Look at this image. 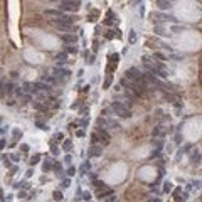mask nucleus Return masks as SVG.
Here are the masks:
<instances>
[{
    "label": "nucleus",
    "instance_id": "nucleus-17",
    "mask_svg": "<svg viewBox=\"0 0 202 202\" xmlns=\"http://www.w3.org/2000/svg\"><path fill=\"white\" fill-rule=\"evenodd\" d=\"M52 196H54V200H63V192L61 190H56Z\"/></svg>",
    "mask_w": 202,
    "mask_h": 202
},
{
    "label": "nucleus",
    "instance_id": "nucleus-12",
    "mask_svg": "<svg viewBox=\"0 0 202 202\" xmlns=\"http://www.w3.org/2000/svg\"><path fill=\"white\" fill-rule=\"evenodd\" d=\"M157 5L160 7L162 10H167L168 7H170V2H168V0H158V2H157Z\"/></svg>",
    "mask_w": 202,
    "mask_h": 202
},
{
    "label": "nucleus",
    "instance_id": "nucleus-34",
    "mask_svg": "<svg viewBox=\"0 0 202 202\" xmlns=\"http://www.w3.org/2000/svg\"><path fill=\"white\" fill-rule=\"evenodd\" d=\"M10 158H12V162H19V155H12Z\"/></svg>",
    "mask_w": 202,
    "mask_h": 202
},
{
    "label": "nucleus",
    "instance_id": "nucleus-4",
    "mask_svg": "<svg viewBox=\"0 0 202 202\" xmlns=\"http://www.w3.org/2000/svg\"><path fill=\"white\" fill-rule=\"evenodd\" d=\"M126 78H128L130 81H140V79H143V74L140 73L136 67H130V69L126 71Z\"/></svg>",
    "mask_w": 202,
    "mask_h": 202
},
{
    "label": "nucleus",
    "instance_id": "nucleus-29",
    "mask_svg": "<svg viewBox=\"0 0 202 202\" xmlns=\"http://www.w3.org/2000/svg\"><path fill=\"white\" fill-rule=\"evenodd\" d=\"M50 150H52V153H54V155L57 153V147L54 145V143H50Z\"/></svg>",
    "mask_w": 202,
    "mask_h": 202
},
{
    "label": "nucleus",
    "instance_id": "nucleus-27",
    "mask_svg": "<svg viewBox=\"0 0 202 202\" xmlns=\"http://www.w3.org/2000/svg\"><path fill=\"white\" fill-rule=\"evenodd\" d=\"M76 135L79 136V138H81V136H84L86 133H84V130H78V131H76Z\"/></svg>",
    "mask_w": 202,
    "mask_h": 202
},
{
    "label": "nucleus",
    "instance_id": "nucleus-28",
    "mask_svg": "<svg viewBox=\"0 0 202 202\" xmlns=\"http://www.w3.org/2000/svg\"><path fill=\"white\" fill-rule=\"evenodd\" d=\"M83 199H84V200H89V199H91V196H89V192H84V194H83Z\"/></svg>",
    "mask_w": 202,
    "mask_h": 202
},
{
    "label": "nucleus",
    "instance_id": "nucleus-19",
    "mask_svg": "<svg viewBox=\"0 0 202 202\" xmlns=\"http://www.w3.org/2000/svg\"><path fill=\"white\" fill-rule=\"evenodd\" d=\"M39 160H41V157H39V155H34V157L30 158V165H35V164H39Z\"/></svg>",
    "mask_w": 202,
    "mask_h": 202
},
{
    "label": "nucleus",
    "instance_id": "nucleus-21",
    "mask_svg": "<svg viewBox=\"0 0 202 202\" xmlns=\"http://www.w3.org/2000/svg\"><path fill=\"white\" fill-rule=\"evenodd\" d=\"M135 41H136V32H135V30H131V32H130V42L133 44Z\"/></svg>",
    "mask_w": 202,
    "mask_h": 202
},
{
    "label": "nucleus",
    "instance_id": "nucleus-5",
    "mask_svg": "<svg viewBox=\"0 0 202 202\" xmlns=\"http://www.w3.org/2000/svg\"><path fill=\"white\" fill-rule=\"evenodd\" d=\"M98 136H99V142H103V145H110L111 136H110V133H108L104 128H99L98 126Z\"/></svg>",
    "mask_w": 202,
    "mask_h": 202
},
{
    "label": "nucleus",
    "instance_id": "nucleus-10",
    "mask_svg": "<svg viewBox=\"0 0 202 202\" xmlns=\"http://www.w3.org/2000/svg\"><path fill=\"white\" fill-rule=\"evenodd\" d=\"M61 41L66 42V44H76L78 37H76L74 34H63V35H61Z\"/></svg>",
    "mask_w": 202,
    "mask_h": 202
},
{
    "label": "nucleus",
    "instance_id": "nucleus-15",
    "mask_svg": "<svg viewBox=\"0 0 202 202\" xmlns=\"http://www.w3.org/2000/svg\"><path fill=\"white\" fill-rule=\"evenodd\" d=\"M56 59H57V63H59V64H64V63H66V59H67V54H66V52L57 54V57H56Z\"/></svg>",
    "mask_w": 202,
    "mask_h": 202
},
{
    "label": "nucleus",
    "instance_id": "nucleus-39",
    "mask_svg": "<svg viewBox=\"0 0 202 202\" xmlns=\"http://www.w3.org/2000/svg\"><path fill=\"white\" fill-rule=\"evenodd\" d=\"M2 194H3V192H2V189H0V199H3V197H2Z\"/></svg>",
    "mask_w": 202,
    "mask_h": 202
},
{
    "label": "nucleus",
    "instance_id": "nucleus-6",
    "mask_svg": "<svg viewBox=\"0 0 202 202\" xmlns=\"http://www.w3.org/2000/svg\"><path fill=\"white\" fill-rule=\"evenodd\" d=\"M54 25H56V29L61 32H73L74 30L73 24H69V22H54Z\"/></svg>",
    "mask_w": 202,
    "mask_h": 202
},
{
    "label": "nucleus",
    "instance_id": "nucleus-30",
    "mask_svg": "<svg viewBox=\"0 0 202 202\" xmlns=\"http://www.w3.org/2000/svg\"><path fill=\"white\" fill-rule=\"evenodd\" d=\"M67 174H69V175H74V174H76V168H74V167H69V170H67Z\"/></svg>",
    "mask_w": 202,
    "mask_h": 202
},
{
    "label": "nucleus",
    "instance_id": "nucleus-26",
    "mask_svg": "<svg viewBox=\"0 0 202 202\" xmlns=\"http://www.w3.org/2000/svg\"><path fill=\"white\" fill-rule=\"evenodd\" d=\"M118 59H120V56H118V54H113V56H111V61H113L115 64L118 63Z\"/></svg>",
    "mask_w": 202,
    "mask_h": 202
},
{
    "label": "nucleus",
    "instance_id": "nucleus-14",
    "mask_svg": "<svg viewBox=\"0 0 202 202\" xmlns=\"http://www.w3.org/2000/svg\"><path fill=\"white\" fill-rule=\"evenodd\" d=\"M66 52H69V54H76V52H78L76 44H66Z\"/></svg>",
    "mask_w": 202,
    "mask_h": 202
},
{
    "label": "nucleus",
    "instance_id": "nucleus-37",
    "mask_svg": "<svg viewBox=\"0 0 202 202\" xmlns=\"http://www.w3.org/2000/svg\"><path fill=\"white\" fill-rule=\"evenodd\" d=\"M3 147H5V140H0V150H2Z\"/></svg>",
    "mask_w": 202,
    "mask_h": 202
},
{
    "label": "nucleus",
    "instance_id": "nucleus-3",
    "mask_svg": "<svg viewBox=\"0 0 202 202\" xmlns=\"http://www.w3.org/2000/svg\"><path fill=\"white\" fill-rule=\"evenodd\" d=\"M71 76V73H69V69H64V67H56L54 69V78H57L59 81H66L67 78Z\"/></svg>",
    "mask_w": 202,
    "mask_h": 202
},
{
    "label": "nucleus",
    "instance_id": "nucleus-40",
    "mask_svg": "<svg viewBox=\"0 0 202 202\" xmlns=\"http://www.w3.org/2000/svg\"><path fill=\"white\" fill-rule=\"evenodd\" d=\"M54 2H56V0H54ZM57 2H63V0H57Z\"/></svg>",
    "mask_w": 202,
    "mask_h": 202
},
{
    "label": "nucleus",
    "instance_id": "nucleus-2",
    "mask_svg": "<svg viewBox=\"0 0 202 202\" xmlns=\"http://www.w3.org/2000/svg\"><path fill=\"white\" fill-rule=\"evenodd\" d=\"M111 108H113V111L118 115V116H121V118H130V116H131L130 110H128V108H125L121 103H113V104H111Z\"/></svg>",
    "mask_w": 202,
    "mask_h": 202
},
{
    "label": "nucleus",
    "instance_id": "nucleus-16",
    "mask_svg": "<svg viewBox=\"0 0 202 202\" xmlns=\"http://www.w3.org/2000/svg\"><path fill=\"white\" fill-rule=\"evenodd\" d=\"M96 123H98L99 128H104V126H108V121L104 120V118H98V121H96Z\"/></svg>",
    "mask_w": 202,
    "mask_h": 202
},
{
    "label": "nucleus",
    "instance_id": "nucleus-41",
    "mask_svg": "<svg viewBox=\"0 0 202 202\" xmlns=\"http://www.w3.org/2000/svg\"><path fill=\"white\" fill-rule=\"evenodd\" d=\"M168 2H172V0H168Z\"/></svg>",
    "mask_w": 202,
    "mask_h": 202
},
{
    "label": "nucleus",
    "instance_id": "nucleus-9",
    "mask_svg": "<svg viewBox=\"0 0 202 202\" xmlns=\"http://www.w3.org/2000/svg\"><path fill=\"white\" fill-rule=\"evenodd\" d=\"M101 152H103V150H101V147H98L96 143H93V145L89 147V150H88V155H89V157H99Z\"/></svg>",
    "mask_w": 202,
    "mask_h": 202
},
{
    "label": "nucleus",
    "instance_id": "nucleus-23",
    "mask_svg": "<svg viewBox=\"0 0 202 202\" xmlns=\"http://www.w3.org/2000/svg\"><path fill=\"white\" fill-rule=\"evenodd\" d=\"M89 167H91V165H89V162H84V164H83V172L89 170Z\"/></svg>",
    "mask_w": 202,
    "mask_h": 202
},
{
    "label": "nucleus",
    "instance_id": "nucleus-32",
    "mask_svg": "<svg viewBox=\"0 0 202 202\" xmlns=\"http://www.w3.org/2000/svg\"><path fill=\"white\" fill-rule=\"evenodd\" d=\"M19 197H20V199H27V194H25V192H24V190H22V192H20V194H19Z\"/></svg>",
    "mask_w": 202,
    "mask_h": 202
},
{
    "label": "nucleus",
    "instance_id": "nucleus-1",
    "mask_svg": "<svg viewBox=\"0 0 202 202\" xmlns=\"http://www.w3.org/2000/svg\"><path fill=\"white\" fill-rule=\"evenodd\" d=\"M79 5H81L79 0H63V2L59 3V9L63 10V12H78Z\"/></svg>",
    "mask_w": 202,
    "mask_h": 202
},
{
    "label": "nucleus",
    "instance_id": "nucleus-18",
    "mask_svg": "<svg viewBox=\"0 0 202 202\" xmlns=\"http://www.w3.org/2000/svg\"><path fill=\"white\" fill-rule=\"evenodd\" d=\"M63 147H64V150H66V152H69L71 148H73V143H71V140H66Z\"/></svg>",
    "mask_w": 202,
    "mask_h": 202
},
{
    "label": "nucleus",
    "instance_id": "nucleus-31",
    "mask_svg": "<svg viewBox=\"0 0 202 202\" xmlns=\"http://www.w3.org/2000/svg\"><path fill=\"white\" fill-rule=\"evenodd\" d=\"M164 189H165V192H168V190H172V184H165V187H164Z\"/></svg>",
    "mask_w": 202,
    "mask_h": 202
},
{
    "label": "nucleus",
    "instance_id": "nucleus-24",
    "mask_svg": "<svg viewBox=\"0 0 202 202\" xmlns=\"http://www.w3.org/2000/svg\"><path fill=\"white\" fill-rule=\"evenodd\" d=\"M155 135H157V136H160V135H162V130H160V126L153 130V136H155Z\"/></svg>",
    "mask_w": 202,
    "mask_h": 202
},
{
    "label": "nucleus",
    "instance_id": "nucleus-33",
    "mask_svg": "<svg viewBox=\"0 0 202 202\" xmlns=\"http://www.w3.org/2000/svg\"><path fill=\"white\" fill-rule=\"evenodd\" d=\"M110 83H111V78H108L106 81H104V88H108V86H110Z\"/></svg>",
    "mask_w": 202,
    "mask_h": 202
},
{
    "label": "nucleus",
    "instance_id": "nucleus-20",
    "mask_svg": "<svg viewBox=\"0 0 202 202\" xmlns=\"http://www.w3.org/2000/svg\"><path fill=\"white\" fill-rule=\"evenodd\" d=\"M3 86H5V84H3ZM5 88H7V95H10V93L14 91V84H12V83H7Z\"/></svg>",
    "mask_w": 202,
    "mask_h": 202
},
{
    "label": "nucleus",
    "instance_id": "nucleus-7",
    "mask_svg": "<svg viewBox=\"0 0 202 202\" xmlns=\"http://www.w3.org/2000/svg\"><path fill=\"white\" fill-rule=\"evenodd\" d=\"M34 89H35V93L37 91H44V93H50L52 91V86L47 84V83H34Z\"/></svg>",
    "mask_w": 202,
    "mask_h": 202
},
{
    "label": "nucleus",
    "instance_id": "nucleus-36",
    "mask_svg": "<svg viewBox=\"0 0 202 202\" xmlns=\"http://www.w3.org/2000/svg\"><path fill=\"white\" fill-rule=\"evenodd\" d=\"M20 148H22V152H29V145H20Z\"/></svg>",
    "mask_w": 202,
    "mask_h": 202
},
{
    "label": "nucleus",
    "instance_id": "nucleus-11",
    "mask_svg": "<svg viewBox=\"0 0 202 202\" xmlns=\"http://www.w3.org/2000/svg\"><path fill=\"white\" fill-rule=\"evenodd\" d=\"M52 160H49V158H46V160H44V165H42V170H44V172H50V170H52Z\"/></svg>",
    "mask_w": 202,
    "mask_h": 202
},
{
    "label": "nucleus",
    "instance_id": "nucleus-8",
    "mask_svg": "<svg viewBox=\"0 0 202 202\" xmlns=\"http://www.w3.org/2000/svg\"><path fill=\"white\" fill-rule=\"evenodd\" d=\"M113 194V190L110 189V187H98V197L99 199H106V196H111Z\"/></svg>",
    "mask_w": 202,
    "mask_h": 202
},
{
    "label": "nucleus",
    "instance_id": "nucleus-25",
    "mask_svg": "<svg viewBox=\"0 0 202 202\" xmlns=\"http://www.w3.org/2000/svg\"><path fill=\"white\" fill-rule=\"evenodd\" d=\"M19 136H22V133H20L19 130H14V138L17 140V138H19Z\"/></svg>",
    "mask_w": 202,
    "mask_h": 202
},
{
    "label": "nucleus",
    "instance_id": "nucleus-35",
    "mask_svg": "<svg viewBox=\"0 0 202 202\" xmlns=\"http://www.w3.org/2000/svg\"><path fill=\"white\" fill-rule=\"evenodd\" d=\"M63 138H64L63 133H57V135H56V140H63Z\"/></svg>",
    "mask_w": 202,
    "mask_h": 202
},
{
    "label": "nucleus",
    "instance_id": "nucleus-38",
    "mask_svg": "<svg viewBox=\"0 0 202 202\" xmlns=\"http://www.w3.org/2000/svg\"><path fill=\"white\" fill-rule=\"evenodd\" d=\"M63 187H69V180H64V182H63Z\"/></svg>",
    "mask_w": 202,
    "mask_h": 202
},
{
    "label": "nucleus",
    "instance_id": "nucleus-13",
    "mask_svg": "<svg viewBox=\"0 0 202 202\" xmlns=\"http://www.w3.org/2000/svg\"><path fill=\"white\" fill-rule=\"evenodd\" d=\"M42 81H44V83H47V84H50V86H52V84H56V78H54V76H44V78H42Z\"/></svg>",
    "mask_w": 202,
    "mask_h": 202
},
{
    "label": "nucleus",
    "instance_id": "nucleus-22",
    "mask_svg": "<svg viewBox=\"0 0 202 202\" xmlns=\"http://www.w3.org/2000/svg\"><path fill=\"white\" fill-rule=\"evenodd\" d=\"M98 142H99L98 133H93V135H91V143H98Z\"/></svg>",
    "mask_w": 202,
    "mask_h": 202
}]
</instances>
